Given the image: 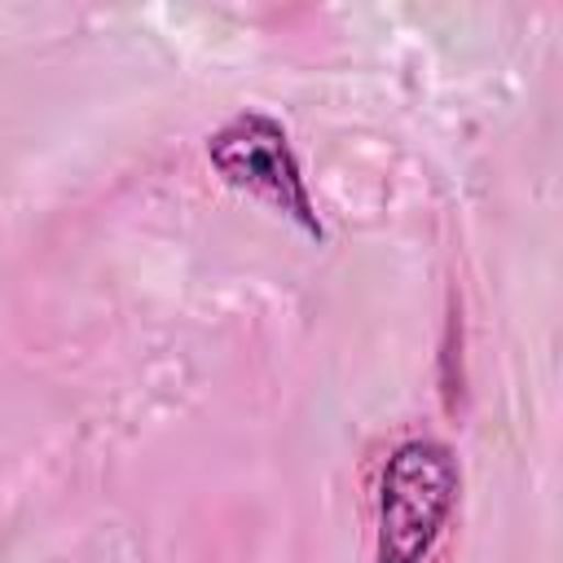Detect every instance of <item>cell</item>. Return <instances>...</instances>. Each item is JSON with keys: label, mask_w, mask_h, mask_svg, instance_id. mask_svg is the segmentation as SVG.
I'll return each instance as SVG.
<instances>
[{"label": "cell", "mask_w": 563, "mask_h": 563, "mask_svg": "<svg viewBox=\"0 0 563 563\" xmlns=\"http://www.w3.org/2000/svg\"><path fill=\"white\" fill-rule=\"evenodd\" d=\"M457 457L440 440H405L378 475L374 563H422L457 501Z\"/></svg>", "instance_id": "6da1fadb"}, {"label": "cell", "mask_w": 563, "mask_h": 563, "mask_svg": "<svg viewBox=\"0 0 563 563\" xmlns=\"http://www.w3.org/2000/svg\"><path fill=\"white\" fill-rule=\"evenodd\" d=\"M207 158L224 176V185L268 202L273 211L295 220L308 238H317V242L325 238L321 216L312 207V194L303 185L299 158L290 150V136L273 114H264V110L233 114L224 128H216L207 136Z\"/></svg>", "instance_id": "7a4b0ae2"}]
</instances>
